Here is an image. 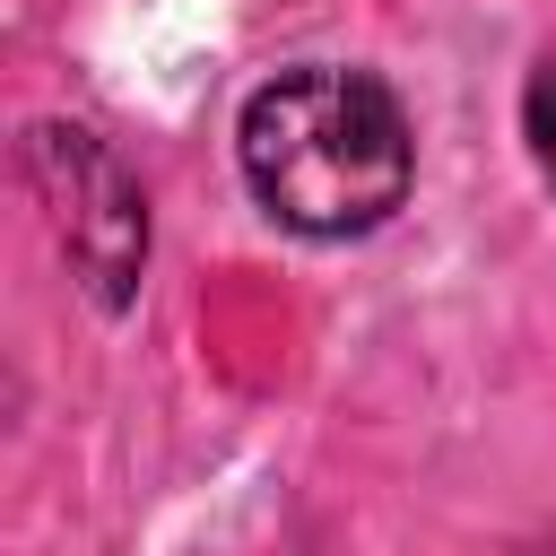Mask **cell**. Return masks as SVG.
Returning a JSON list of instances; mask_svg holds the SVG:
<instances>
[{
	"mask_svg": "<svg viewBox=\"0 0 556 556\" xmlns=\"http://www.w3.org/2000/svg\"><path fill=\"white\" fill-rule=\"evenodd\" d=\"M17 165H26V191L43 200L52 243L78 269V287L104 313H122L130 287H139V269H148V200H139L130 165L87 122H35L26 148H17Z\"/></svg>",
	"mask_w": 556,
	"mask_h": 556,
	"instance_id": "obj_2",
	"label": "cell"
},
{
	"mask_svg": "<svg viewBox=\"0 0 556 556\" xmlns=\"http://www.w3.org/2000/svg\"><path fill=\"white\" fill-rule=\"evenodd\" d=\"M521 130H530L539 174L556 182V61H539V70H530V87H521Z\"/></svg>",
	"mask_w": 556,
	"mask_h": 556,
	"instance_id": "obj_3",
	"label": "cell"
},
{
	"mask_svg": "<svg viewBox=\"0 0 556 556\" xmlns=\"http://www.w3.org/2000/svg\"><path fill=\"white\" fill-rule=\"evenodd\" d=\"M235 165L278 226H295L313 243H348V235H374L408 200L417 139H408L400 96L374 70L304 61V70H278L269 87H252V104L235 122Z\"/></svg>",
	"mask_w": 556,
	"mask_h": 556,
	"instance_id": "obj_1",
	"label": "cell"
}]
</instances>
